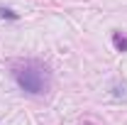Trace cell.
<instances>
[{
  "label": "cell",
  "instance_id": "obj_2",
  "mask_svg": "<svg viewBox=\"0 0 127 125\" xmlns=\"http://www.w3.org/2000/svg\"><path fill=\"white\" fill-rule=\"evenodd\" d=\"M112 44H115L117 52H127V34H122L120 30H115L112 32Z\"/></svg>",
  "mask_w": 127,
  "mask_h": 125
},
{
  "label": "cell",
  "instance_id": "obj_1",
  "mask_svg": "<svg viewBox=\"0 0 127 125\" xmlns=\"http://www.w3.org/2000/svg\"><path fill=\"white\" fill-rule=\"evenodd\" d=\"M12 78L15 83L30 96H42L49 91V83H51V76H49V69L39 62H25L12 66Z\"/></svg>",
  "mask_w": 127,
  "mask_h": 125
},
{
  "label": "cell",
  "instance_id": "obj_3",
  "mask_svg": "<svg viewBox=\"0 0 127 125\" xmlns=\"http://www.w3.org/2000/svg\"><path fill=\"white\" fill-rule=\"evenodd\" d=\"M0 17H7V20H17V12H12V10H10V7H0Z\"/></svg>",
  "mask_w": 127,
  "mask_h": 125
}]
</instances>
